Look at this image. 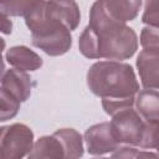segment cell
<instances>
[{
    "label": "cell",
    "mask_w": 159,
    "mask_h": 159,
    "mask_svg": "<svg viewBox=\"0 0 159 159\" xmlns=\"http://www.w3.org/2000/svg\"><path fill=\"white\" fill-rule=\"evenodd\" d=\"M87 84L91 92L103 98L135 97L139 84L135 73L128 63L118 61H99L87 72Z\"/></svg>",
    "instance_id": "3957f363"
},
{
    "label": "cell",
    "mask_w": 159,
    "mask_h": 159,
    "mask_svg": "<svg viewBox=\"0 0 159 159\" xmlns=\"http://www.w3.org/2000/svg\"><path fill=\"white\" fill-rule=\"evenodd\" d=\"M65 152L60 140L52 134L37 139L27 159H63Z\"/></svg>",
    "instance_id": "30bf717a"
},
{
    "label": "cell",
    "mask_w": 159,
    "mask_h": 159,
    "mask_svg": "<svg viewBox=\"0 0 159 159\" xmlns=\"http://www.w3.org/2000/svg\"><path fill=\"white\" fill-rule=\"evenodd\" d=\"M20 101L16 99L14 96L7 93L6 91L1 89V98H0V120L5 122L15 117L20 108Z\"/></svg>",
    "instance_id": "e0dca14e"
},
{
    "label": "cell",
    "mask_w": 159,
    "mask_h": 159,
    "mask_svg": "<svg viewBox=\"0 0 159 159\" xmlns=\"http://www.w3.org/2000/svg\"><path fill=\"white\" fill-rule=\"evenodd\" d=\"M32 130L22 124L14 123L1 128L0 159H22L34 147Z\"/></svg>",
    "instance_id": "277c9868"
},
{
    "label": "cell",
    "mask_w": 159,
    "mask_h": 159,
    "mask_svg": "<svg viewBox=\"0 0 159 159\" xmlns=\"http://www.w3.org/2000/svg\"><path fill=\"white\" fill-rule=\"evenodd\" d=\"M140 45L143 50H159V29L144 27L140 34Z\"/></svg>",
    "instance_id": "d6986e66"
},
{
    "label": "cell",
    "mask_w": 159,
    "mask_h": 159,
    "mask_svg": "<svg viewBox=\"0 0 159 159\" xmlns=\"http://www.w3.org/2000/svg\"><path fill=\"white\" fill-rule=\"evenodd\" d=\"M137 155H138L137 149L129 147H122L113 153L111 159H137Z\"/></svg>",
    "instance_id": "44dd1931"
},
{
    "label": "cell",
    "mask_w": 159,
    "mask_h": 159,
    "mask_svg": "<svg viewBox=\"0 0 159 159\" xmlns=\"http://www.w3.org/2000/svg\"><path fill=\"white\" fill-rule=\"evenodd\" d=\"M104 2V7L106 10L108 11V14L120 21V22H127V21H130L133 20L140 6H142V1H127V0H118V1H109V0H106L103 1Z\"/></svg>",
    "instance_id": "4fadbf2b"
},
{
    "label": "cell",
    "mask_w": 159,
    "mask_h": 159,
    "mask_svg": "<svg viewBox=\"0 0 159 159\" xmlns=\"http://www.w3.org/2000/svg\"><path fill=\"white\" fill-rule=\"evenodd\" d=\"M84 142L87 152L93 155H101L118 149V142L116 140L111 123H98L89 127L84 133Z\"/></svg>",
    "instance_id": "8992f818"
},
{
    "label": "cell",
    "mask_w": 159,
    "mask_h": 159,
    "mask_svg": "<svg viewBox=\"0 0 159 159\" xmlns=\"http://www.w3.org/2000/svg\"><path fill=\"white\" fill-rule=\"evenodd\" d=\"M135 103V97H130V98H103L102 99V107L104 109L106 113L113 116L117 112L124 109V108H129L133 107Z\"/></svg>",
    "instance_id": "ac0fdd59"
},
{
    "label": "cell",
    "mask_w": 159,
    "mask_h": 159,
    "mask_svg": "<svg viewBox=\"0 0 159 159\" xmlns=\"http://www.w3.org/2000/svg\"><path fill=\"white\" fill-rule=\"evenodd\" d=\"M6 61L19 71H35L42 66V58L26 46L10 47L5 55Z\"/></svg>",
    "instance_id": "9c48e42d"
},
{
    "label": "cell",
    "mask_w": 159,
    "mask_h": 159,
    "mask_svg": "<svg viewBox=\"0 0 159 159\" xmlns=\"http://www.w3.org/2000/svg\"><path fill=\"white\" fill-rule=\"evenodd\" d=\"M0 22H1V31L4 34H11L12 22H11V20H9V16L0 14Z\"/></svg>",
    "instance_id": "7402d4cb"
},
{
    "label": "cell",
    "mask_w": 159,
    "mask_h": 159,
    "mask_svg": "<svg viewBox=\"0 0 159 159\" xmlns=\"http://www.w3.org/2000/svg\"><path fill=\"white\" fill-rule=\"evenodd\" d=\"M142 21L152 27L159 29V1L150 0L144 4V12Z\"/></svg>",
    "instance_id": "ffe728a7"
},
{
    "label": "cell",
    "mask_w": 159,
    "mask_h": 159,
    "mask_svg": "<svg viewBox=\"0 0 159 159\" xmlns=\"http://www.w3.org/2000/svg\"><path fill=\"white\" fill-rule=\"evenodd\" d=\"M137 68L145 88L159 89V50H143L138 55Z\"/></svg>",
    "instance_id": "52a82bcc"
},
{
    "label": "cell",
    "mask_w": 159,
    "mask_h": 159,
    "mask_svg": "<svg viewBox=\"0 0 159 159\" xmlns=\"http://www.w3.org/2000/svg\"><path fill=\"white\" fill-rule=\"evenodd\" d=\"M145 122L140 114L133 108H124L116 114L111 122L113 135L118 143L139 145L142 142Z\"/></svg>",
    "instance_id": "5b68a950"
},
{
    "label": "cell",
    "mask_w": 159,
    "mask_h": 159,
    "mask_svg": "<svg viewBox=\"0 0 159 159\" xmlns=\"http://www.w3.org/2000/svg\"><path fill=\"white\" fill-rule=\"evenodd\" d=\"M78 47L88 58L125 60L134 55L138 39L133 29L108 14L101 0L91 7L89 22L80 36Z\"/></svg>",
    "instance_id": "6da1fadb"
},
{
    "label": "cell",
    "mask_w": 159,
    "mask_h": 159,
    "mask_svg": "<svg viewBox=\"0 0 159 159\" xmlns=\"http://www.w3.org/2000/svg\"><path fill=\"white\" fill-rule=\"evenodd\" d=\"M1 89L14 96L20 102L26 101L31 94V78L19 70H7L1 76Z\"/></svg>",
    "instance_id": "ba28073f"
},
{
    "label": "cell",
    "mask_w": 159,
    "mask_h": 159,
    "mask_svg": "<svg viewBox=\"0 0 159 159\" xmlns=\"http://www.w3.org/2000/svg\"><path fill=\"white\" fill-rule=\"evenodd\" d=\"M139 147L144 149H155L159 152V120L145 122Z\"/></svg>",
    "instance_id": "2e32d148"
},
{
    "label": "cell",
    "mask_w": 159,
    "mask_h": 159,
    "mask_svg": "<svg viewBox=\"0 0 159 159\" xmlns=\"http://www.w3.org/2000/svg\"><path fill=\"white\" fill-rule=\"evenodd\" d=\"M137 159H159V154L152 152H138Z\"/></svg>",
    "instance_id": "603a6c76"
},
{
    "label": "cell",
    "mask_w": 159,
    "mask_h": 159,
    "mask_svg": "<svg viewBox=\"0 0 159 159\" xmlns=\"http://www.w3.org/2000/svg\"><path fill=\"white\" fill-rule=\"evenodd\" d=\"M134 106L144 122L159 120V92L153 89L138 92Z\"/></svg>",
    "instance_id": "8fae6325"
},
{
    "label": "cell",
    "mask_w": 159,
    "mask_h": 159,
    "mask_svg": "<svg viewBox=\"0 0 159 159\" xmlns=\"http://www.w3.org/2000/svg\"><path fill=\"white\" fill-rule=\"evenodd\" d=\"M25 22L32 35V45L50 56L66 53L72 45L71 30L55 12L50 1H37L25 16Z\"/></svg>",
    "instance_id": "7a4b0ae2"
},
{
    "label": "cell",
    "mask_w": 159,
    "mask_h": 159,
    "mask_svg": "<svg viewBox=\"0 0 159 159\" xmlns=\"http://www.w3.org/2000/svg\"><path fill=\"white\" fill-rule=\"evenodd\" d=\"M37 1L30 0V1H22V0H15V1H1L0 2V14H4L6 16H26L35 6Z\"/></svg>",
    "instance_id": "9a60e30c"
},
{
    "label": "cell",
    "mask_w": 159,
    "mask_h": 159,
    "mask_svg": "<svg viewBox=\"0 0 159 159\" xmlns=\"http://www.w3.org/2000/svg\"><path fill=\"white\" fill-rule=\"evenodd\" d=\"M50 4L55 12L58 15V17L71 31L78 26L81 14L78 5L75 1H50Z\"/></svg>",
    "instance_id": "5bb4252c"
},
{
    "label": "cell",
    "mask_w": 159,
    "mask_h": 159,
    "mask_svg": "<svg viewBox=\"0 0 159 159\" xmlns=\"http://www.w3.org/2000/svg\"><path fill=\"white\" fill-rule=\"evenodd\" d=\"M94 159H108V158H94Z\"/></svg>",
    "instance_id": "cb8c5ba5"
},
{
    "label": "cell",
    "mask_w": 159,
    "mask_h": 159,
    "mask_svg": "<svg viewBox=\"0 0 159 159\" xmlns=\"http://www.w3.org/2000/svg\"><path fill=\"white\" fill-rule=\"evenodd\" d=\"M53 135L60 140L63 148V159H80L83 155L82 137L77 130L72 128H62L56 130Z\"/></svg>",
    "instance_id": "7c38bea8"
}]
</instances>
